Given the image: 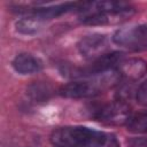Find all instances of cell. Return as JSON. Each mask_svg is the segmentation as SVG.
I'll use <instances>...</instances> for the list:
<instances>
[{"label":"cell","mask_w":147,"mask_h":147,"mask_svg":"<svg viewBox=\"0 0 147 147\" xmlns=\"http://www.w3.org/2000/svg\"><path fill=\"white\" fill-rule=\"evenodd\" d=\"M113 41L117 46L130 51L147 49V24L121 28L113 34Z\"/></svg>","instance_id":"obj_3"},{"label":"cell","mask_w":147,"mask_h":147,"mask_svg":"<svg viewBox=\"0 0 147 147\" xmlns=\"http://www.w3.org/2000/svg\"><path fill=\"white\" fill-rule=\"evenodd\" d=\"M131 116V107L123 100H116L105 105L94 115L96 121L107 125H126Z\"/></svg>","instance_id":"obj_4"},{"label":"cell","mask_w":147,"mask_h":147,"mask_svg":"<svg viewBox=\"0 0 147 147\" xmlns=\"http://www.w3.org/2000/svg\"><path fill=\"white\" fill-rule=\"evenodd\" d=\"M121 75L117 70L110 69L102 74L92 76L85 80H74L60 88V94L68 99H82L94 96L102 91L116 86L121 80Z\"/></svg>","instance_id":"obj_2"},{"label":"cell","mask_w":147,"mask_h":147,"mask_svg":"<svg viewBox=\"0 0 147 147\" xmlns=\"http://www.w3.org/2000/svg\"><path fill=\"white\" fill-rule=\"evenodd\" d=\"M79 53L86 57L95 60L108 54L109 42L108 38L101 33H93L82 38L77 45Z\"/></svg>","instance_id":"obj_6"},{"label":"cell","mask_w":147,"mask_h":147,"mask_svg":"<svg viewBox=\"0 0 147 147\" xmlns=\"http://www.w3.org/2000/svg\"><path fill=\"white\" fill-rule=\"evenodd\" d=\"M136 98H137L138 103H140L142 106H147V80H145L139 86V88L137 90V93H136Z\"/></svg>","instance_id":"obj_12"},{"label":"cell","mask_w":147,"mask_h":147,"mask_svg":"<svg viewBox=\"0 0 147 147\" xmlns=\"http://www.w3.org/2000/svg\"><path fill=\"white\" fill-rule=\"evenodd\" d=\"M126 127L127 131L133 133H147V113H139L131 116Z\"/></svg>","instance_id":"obj_11"},{"label":"cell","mask_w":147,"mask_h":147,"mask_svg":"<svg viewBox=\"0 0 147 147\" xmlns=\"http://www.w3.org/2000/svg\"><path fill=\"white\" fill-rule=\"evenodd\" d=\"M117 70L122 78L127 79L130 82H134L147 74V63L142 59L138 57L127 60L123 59L122 62L117 65Z\"/></svg>","instance_id":"obj_7"},{"label":"cell","mask_w":147,"mask_h":147,"mask_svg":"<svg viewBox=\"0 0 147 147\" xmlns=\"http://www.w3.org/2000/svg\"><path fill=\"white\" fill-rule=\"evenodd\" d=\"M41 28H42V21L34 16L21 18L15 23L16 31L25 36L36 34L41 30Z\"/></svg>","instance_id":"obj_10"},{"label":"cell","mask_w":147,"mask_h":147,"mask_svg":"<svg viewBox=\"0 0 147 147\" xmlns=\"http://www.w3.org/2000/svg\"><path fill=\"white\" fill-rule=\"evenodd\" d=\"M55 147H119L113 133H106L84 126H63L51 134Z\"/></svg>","instance_id":"obj_1"},{"label":"cell","mask_w":147,"mask_h":147,"mask_svg":"<svg viewBox=\"0 0 147 147\" xmlns=\"http://www.w3.org/2000/svg\"><path fill=\"white\" fill-rule=\"evenodd\" d=\"M132 14L133 9L131 7L121 10H102L84 14L82 15L80 21L82 23L88 25H114L126 21Z\"/></svg>","instance_id":"obj_5"},{"label":"cell","mask_w":147,"mask_h":147,"mask_svg":"<svg viewBox=\"0 0 147 147\" xmlns=\"http://www.w3.org/2000/svg\"><path fill=\"white\" fill-rule=\"evenodd\" d=\"M129 147H147V138H133L129 141Z\"/></svg>","instance_id":"obj_13"},{"label":"cell","mask_w":147,"mask_h":147,"mask_svg":"<svg viewBox=\"0 0 147 147\" xmlns=\"http://www.w3.org/2000/svg\"><path fill=\"white\" fill-rule=\"evenodd\" d=\"M11 65L21 75H31L41 70L42 62L30 53H20L14 57Z\"/></svg>","instance_id":"obj_8"},{"label":"cell","mask_w":147,"mask_h":147,"mask_svg":"<svg viewBox=\"0 0 147 147\" xmlns=\"http://www.w3.org/2000/svg\"><path fill=\"white\" fill-rule=\"evenodd\" d=\"M53 94V88L48 83L34 82L26 88V95L34 102H45Z\"/></svg>","instance_id":"obj_9"}]
</instances>
